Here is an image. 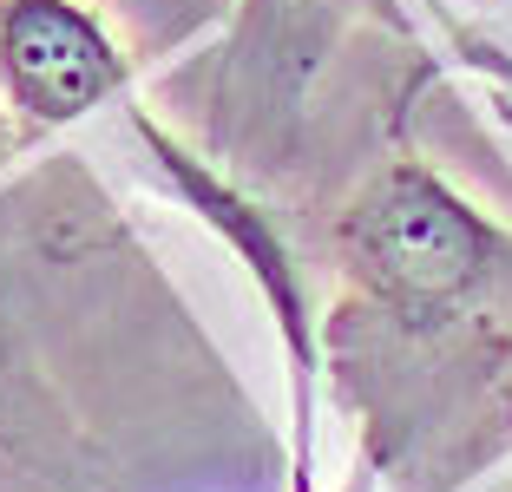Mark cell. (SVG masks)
<instances>
[{
	"mask_svg": "<svg viewBox=\"0 0 512 492\" xmlns=\"http://www.w3.org/2000/svg\"><path fill=\"white\" fill-rule=\"evenodd\" d=\"M506 492H512V486H506Z\"/></svg>",
	"mask_w": 512,
	"mask_h": 492,
	"instance_id": "4",
	"label": "cell"
},
{
	"mask_svg": "<svg viewBox=\"0 0 512 492\" xmlns=\"http://www.w3.org/2000/svg\"><path fill=\"white\" fill-rule=\"evenodd\" d=\"M132 92V53L79 0H0V105L60 132Z\"/></svg>",
	"mask_w": 512,
	"mask_h": 492,
	"instance_id": "2",
	"label": "cell"
},
{
	"mask_svg": "<svg viewBox=\"0 0 512 492\" xmlns=\"http://www.w3.org/2000/svg\"><path fill=\"white\" fill-rule=\"evenodd\" d=\"M132 125H138V138H145V151L158 158V171L184 191V204H191L204 224L224 230L230 250L250 263V276L263 283V296H270L276 328H283V342H289V388H296V492H309V447H316V420H309V414H316V407H309V381H316V335H309V302H302L296 263H289L276 224L243 191H230L217 171H204V164H197L171 132H158L145 112H132Z\"/></svg>",
	"mask_w": 512,
	"mask_h": 492,
	"instance_id": "3",
	"label": "cell"
},
{
	"mask_svg": "<svg viewBox=\"0 0 512 492\" xmlns=\"http://www.w3.org/2000/svg\"><path fill=\"white\" fill-rule=\"evenodd\" d=\"M506 250L512 243L427 164L375 171L335 224V256L355 296H368V309L407 328L467 315L473 296L499 276Z\"/></svg>",
	"mask_w": 512,
	"mask_h": 492,
	"instance_id": "1",
	"label": "cell"
}]
</instances>
